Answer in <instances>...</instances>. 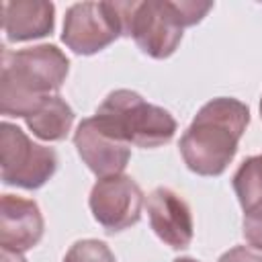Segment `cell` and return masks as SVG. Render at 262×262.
Masks as SVG:
<instances>
[{
    "label": "cell",
    "instance_id": "1",
    "mask_svg": "<svg viewBox=\"0 0 262 262\" xmlns=\"http://www.w3.org/2000/svg\"><path fill=\"white\" fill-rule=\"evenodd\" d=\"M70 70L61 49L43 43L18 51L4 49L0 74V108L8 117H31L53 96Z\"/></svg>",
    "mask_w": 262,
    "mask_h": 262
},
{
    "label": "cell",
    "instance_id": "2",
    "mask_svg": "<svg viewBox=\"0 0 262 262\" xmlns=\"http://www.w3.org/2000/svg\"><path fill=\"white\" fill-rule=\"evenodd\" d=\"M250 123V111L235 98H213L192 119L180 139L186 166L201 176L225 172Z\"/></svg>",
    "mask_w": 262,
    "mask_h": 262
},
{
    "label": "cell",
    "instance_id": "3",
    "mask_svg": "<svg viewBox=\"0 0 262 262\" xmlns=\"http://www.w3.org/2000/svg\"><path fill=\"white\" fill-rule=\"evenodd\" d=\"M211 8V2L190 0L133 2L127 20V35L135 39L143 53L164 59L176 51L182 39V29L196 25Z\"/></svg>",
    "mask_w": 262,
    "mask_h": 262
},
{
    "label": "cell",
    "instance_id": "4",
    "mask_svg": "<svg viewBox=\"0 0 262 262\" xmlns=\"http://www.w3.org/2000/svg\"><path fill=\"white\" fill-rule=\"evenodd\" d=\"M96 121L127 145L158 147L176 133L174 117L156 104L145 102L133 90L111 92L96 111Z\"/></svg>",
    "mask_w": 262,
    "mask_h": 262
},
{
    "label": "cell",
    "instance_id": "5",
    "mask_svg": "<svg viewBox=\"0 0 262 262\" xmlns=\"http://www.w3.org/2000/svg\"><path fill=\"white\" fill-rule=\"evenodd\" d=\"M133 2H78L70 6L63 20V43L80 53L92 55L127 35V20Z\"/></svg>",
    "mask_w": 262,
    "mask_h": 262
},
{
    "label": "cell",
    "instance_id": "6",
    "mask_svg": "<svg viewBox=\"0 0 262 262\" xmlns=\"http://www.w3.org/2000/svg\"><path fill=\"white\" fill-rule=\"evenodd\" d=\"M2 180L20 188L43 186L57 170V156L51 147L31 141L23 129L10 123L0 127Z\"/></svg>",
    "mask_w": 262,
    "mask_h": 262
},
{
    "label": "cell",
    "instance_id": "7",
    "mask_svg": "<svg viewBox=\"0 0 262 262\" xmlns=\"http://www.w3.org/2000/svg\"><path fill=\"white\" fill-rule=\"evenodd\" d=\"M141 207L143 192L131 176H106L92 186L90 211L108 231H121L135 225L141 217Z\"/></svg>",
    "mask_w": 262,
    "mask_h": 262
},
{
    "label": "cell",
    "instance_id": "8",
    "mask_svg": "<svg viewBox=\"0 0 262 262\" xmlns=\"http://www.w3.org/2000/svg\"><path fill=\"white\" fill-rule=\"evenodd\" d=\"M74 143L82 162L98 178L121 174L131 158L129 145L108 133L96 121V117H88L78 125L74 133Z\"/></svg>",
    "mask_w": 262,
    "mask_h": 262
},
{
    "label": "cell",
    "instance_id": "9",
    "mask_svg": "<svg viewBox=\"0 0 262 262\" xmlns=\"http://www.w3.org/2000/svg\"><path fill=\"white\" fill-rule=\"evenodd\" d=\"M43 235V217L35 201L4 194L0 205V246L10 252H27Z\"/></svg>",
    "mask_w": 262,
    "mask_h": 262
},
{
    "label": "cell",
    "instance_id": "10",
    "mask_svg": "<svg viewBox=\"0 0 262 262\" xmlns=\"http://www.w3.org/2000/svg\"><path fill=\"white\" fill-rule=\"evenodd\" d=\"M147 215L156 235L168 246L182 250L192 239V215L186 201L170 188H156L147 196Z\"/></svg>",
    "mask_w": 262,
    "mask_h": 262
},
{
    "label": "cell",
    "instance_id": "11",
    "mask_svg": "<svg viewBox=\"0 0 262 262\" xmlns=\"http://www.w3.org/2000/svg\"><path fill=\"white\" fill-rule=\"evenodd\" d=\"M0 14L8 41H31L53 31L55 8L45 0H6L0 4Z\"/></svg>",
    "mask_w": 262,
    "mask_h": 262
},
{
    "label": "cell",
    "instance_id": "12",
    "mask_svg": "<svg viewBox=\"0 0 262 262\" xmlns=\"http://www.w3.org/2000/svg\"><path fill=\"white\" fill-rule=\"evenodd\" d=\"M27 127L45 141H61L74 123V111L72 106L57 94L49 96L31 117L25 119Z\"/></svg>",
    "mask_w": 262,
    "mask_h": 262
},
{
    "label": "cell",
    "instance_id": "13",
    "mask_svg": "<svg viewBox=\"0 0 262 262\" xmlns=\"http://www.w3.org/2000/svg\"><path fill=\"white\" fill-rule=\"evenodd\" d=\"M233 190L244 211L262 205V154L248 158L233 174Z\"/></svg>",
    "mask_w": 262,
    "mask_h": 262
},
{
    "label": "cell",
    "instance_id": "14",
    "mask_svg": "<svg viewBox=\"0 0 262 262\" xmlns=\"http://www.w3.org/2000/svg\"><path fill=\"white\" fill-rule=\"evenodd\" d=\"M63 262H115V256L104 242L82 239L68 250Z\"/></svg>",
    "mask_w": 262,
    "mask_h": 262
},
{
    "label": "cell",
    "instance_id": "15",
    "mask_svg": "<svg viewBox=\"0 0 262 262\" xmlns=\"http://www.w3.org/2000/svg\"><path fill=\"white\" fill-rule=\"evenodd\" d=\"M244 237L252 248L262 252V205L244 211Z\"/></svg>",
    "mask_w": 262,
    "mask_h": 262
},
{
    "label": "cell",
    "instance_id": "16",
    "mask_svg": "<svg viewBox=\"0 0 262 262\" xmlns=\"http://www.w3.org/2000/svg\"><path fill=\"white\" fill-rule=\"evenodd\" d=\"M217 262H262V254L246 248V246H235L227 250Z\"/></svg>",
    "mask_w": 262,
    "mask_h": 262
},
{
    "label": "cell",
    "instance_id": "17",
    "mask_svg": "<svg viewBox=\"0 0 262 262\" xmlns=\"http://www.w3.org/2000/svg\"><path fill=\"white\" fill-rule=\"evenodd\" d=\"M2 262H27V260H25L23 254H18V252L2 250Z\"/></svg>",
    "mask_w": 262,
    "mask_h": 262
},
{
    "label": "cell",
    "instance_id": "18",
    "mask_svg": "<svg viewBox=\"0 0 262 262\" xmlns=\"http://www.w3.org/2000/svg\"><path fill=\"white\" fill-rule=\"evenodd\" d=\"M174 262H196V260H192V258H178V260H174Z\"/></svg>",
    "mask_w": 262,
    "mask_h": 262
},
{
    "label": "cell",
    "instance_id": "19",
    "mask_svg": "<svg viewBox=\"0 0 262 262\" xmlns=\"http://www.w3.org/2000/svg\"><path fill=\"white\" fill-rule=\"evenodd\" d=\"M260 115H262V98H260Z\"/></svg>",
    "mask_w": 262,
    "mask_h": 262
}]
</instances>
